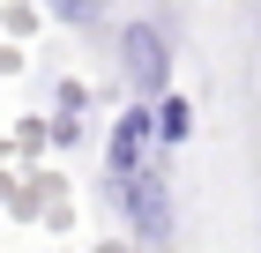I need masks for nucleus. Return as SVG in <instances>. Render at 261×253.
I'll use <instances>...</instances> for the list:
<instances>
[{
    "instance_id": "f257e3e1",
    "label": "nucleus",
    "mask_w": 261,
    "mask_h": 253,
    "mask_svg": "<svg viewBox=\"0 0 261 253\" xmlns=\"http://www.w3.org/2000/svg\"><path fill=\"white\" fill-rule=\"evenodd\" d=\"M112 201H120V216L135 223L142 246H164V238H172V186H164V164L127 172L120 186H112Z\"/></svg>"
},
{
    "instance_id": "f03ea898",
    "label": "nucleus",
    "mask_w": 261,
    "mask_h": 253,
    "mask_svg": "<svg viewBox=\"0 0 261 253\" xmlns=\"http://www.w3.org/2000/svg\"><path fill=\"white\" fill-rule=\"evenodd\" d=\"M120 67H127V82H135L142 97H164L172 52H164V30H157V22H127V30H120Z\"/></svg>"
},
{
    "instance_id": "7ed1b4c3",
    "label": "nucleus",
    "mask_w": 261,
    "mask_h": 253,
    "mask_svg": "<svg viewBox=\"0 0 261 253\" xmlns=\"http://www.w3.org/2000/svg\"><path fill=\"white\" fill-rule=\"evenodd\" d=\"M149 112H127L120 127H112V142H105V179H112V186H120L127 172H142V164H149Z\"/></svg>"
},
{
    "instance_id": "20e7f679",
    "label": "nucleus",
    "mask_w": 261,
    "mask_h": 253,
    "mask_svg": "<svg viewBox=\"0 0 261 253\" xmlns=\"http://www.w3.org/2000/svg\"><path fill=\"white\" fill-rule=\"evenodd\" d=\"M149 134H157L164 149L194 134V112H187V97H179V90H164V97H157V112H149Z\"/></svg>"
},
{
    "instance_id": "39448f33",
    "label": "nucleus",
    "mask_w": 261,
    "mask_h": 253,
    "mask_svg": "<svg viewBox=\"0 0 261 253\" xmlns=\"http://www.w3.org/2000/svg\"><path fill=\"white\" fill-rule=\"evenodd\" d=\"M53 8H60L67 22H82V15H90V0H53Z\"/></svg>"
}]
</instances>
